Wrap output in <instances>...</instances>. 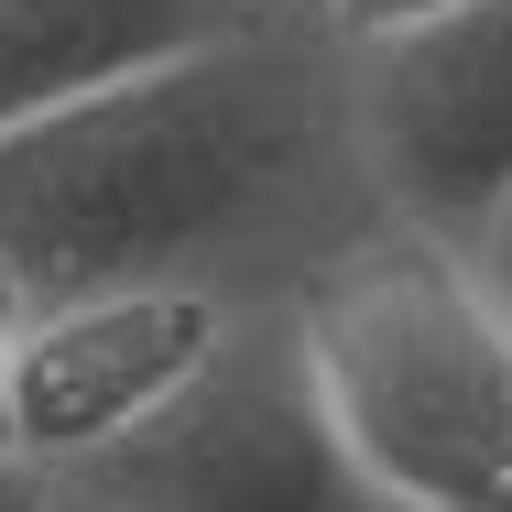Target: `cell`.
<instances>
[{"instance_id": "6da1fadb", "label": "cell", "mask_w": 512, "mask_h": 512, "mask_svg": "<svg viewBox=\"0 0 512 512\" xmlns=\"http://www.w3.org/2000/svg\"><path fill=\"white\" fill-rule=\"evenodd\" d=\"M360 218L382 197L349 142V44L316 11L186 44L0 131V262L22 306L99 284L295 295Z\"/></svg>"}, {"instance_id": "7a4b0ae2", "label": "cell", "mask_w": 512, "mask_h": 512, "mask_svg": "<svg viewBox=\"0 0 512 512\" xmlns=\"http://www.w3.org/2000/svg\"><path fill=\"white\" fill-rule=\"evenodd\" d=\"M284 306L360 480L393 512H512V316L458 240L360 218Z\"/></svg>"}, {"instance_id": "3957f363", "label": "cell", "mask_w": 512, "mask_h": 512, "mask_svg": "<svg viewBox=\"0 0 512 512\" xmlns=\"http://www.w3.org/2000/svg\"><path fill=\"white\" fill-rule=\"evenodd\" d=\"M66 491H88L99 512H393L316 393L284 295H251L131 436L66 469Z\"/></svg>"}, {"instance_id": "277c9868", "label": "cell", "mask_w": 512, "mask_h": 512, "mask_svg": "<svg viewBox=\"0 0 512 512\" xmlns=\"http://www.w3.org/2000/svg\"><path fill=\"white\" fill-rule=\"evenodd\" d=\"M349 142L382 218L469 251L512 197V0H458L414 33L349 44Z\"/></svg>"}, {"instance_id": "5b68a950", "label": "cell", "mask_w": 512, "mask_h": 512, "mask_svg": "<svg viewBox=\"0 0 512 512\" xmlns=\"http://www.w3.org/2000/svg\"><path fill=\"white\" fill-rule=\"evenodd\" d=\"M251 295L218 284H99V295H55L22 306L0 338V447H22L33 469H77L109 436H131L207 349L229 338V316Z\"/></svg>"}, {"instance_id": "8992f818", "label": "cell", "mask_w": 512, "mask_h": 512, "mask_svg": "<svg viewBox=\"0 0 512 512\" xmlns=\"http://www.w3.org/2000/svg\"><path fill=\"white\" fill-rule=\"evenodd\" d=\"M284 0H0V131L44 120V109L120 88L186 44L251 33Z\"/></svg>"}, {"instance_id": "52a82bcc", "label": "cell", "mask_w": 512, "mask_h": 512, "mask_svg": "<svg viewBox=\"0 0 512 512\" xmlns=\"http://www.w3.org/2000/svg\"><path fill=\"white\" fill-rule=\"evenodd\" d=\"M306 11L338 44H382V33H414V22H436V11H458V0H306Z\"/></svg>"}, {"instance_id": "ba28073f", "label": "cell", "mask_w": 512, "mask_h": 512, "mask_svg": "<svg viewBox=\"0 0 512 512\" xmlns=\"http://www.w3.org/2000/svg\"><path fill=\"white\" fill-rule=\"evenodd\" d=\"M469 273H480V284H491V306L512 316V197L480 218V240H469Z\"/></svg>"}, {"instance_id": "9c48e42d", "label": "cell", "mask_w": 512, "mask_h": 512, "mask_svg": "<svg viewBox=\"0 0 512 512\" xmlns=\"http://www.w3.org/2000/svg\"><path fill=\"white\" fill-rule=\"evenodd\" d=\"M55 491H66L55 469H33L22 447H0V512H55Z\"/></svg>"}, {"instance_id": "30bf717a", "label": "cell", "mask_w": 512, "mask_h": 512, "mask_svg": "<svg viewBox=\"0 0 512 512\" xmlns=\"http://www.w3.org/2000/svg\"><path fill=\"white\" fill-rule=\"evenodd\" d=\"M55 512H99V502H88V491H55Z\"/></svg>"}]
</instances>
